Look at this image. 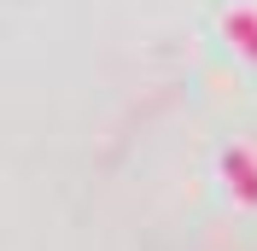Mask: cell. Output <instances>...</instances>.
Here are the masks:
<instances>
[{"label": "cell", "mask_w": 257, "mask_h": 251, "mask_svg": "<svg viewBox=\"0 0 257 251\" xmlns=\"http://www.w3.org/2000/svg\"><path fill=\"white\" fill-rule=\"evenodd\" d=\"M216 170H222V187H228V199H234V210L251 216L257 210V146L251 141H228L222 152H216Z\"/></svg>", "instance_id": "6da1fadb"}, {"label": "cell", "mask_w": 257, "mask_h": 251, "mask_svg": "<svg viewBox=\"0 0 257 251\" xmlns=\"http://www.w3.org/2000/svg\"><path fill=\"white\" fill-rule=\"evenodd\" d=\"M216 30H222V41L257 70V0H234V6H222Z\"/></svg>", "instance_id": "7a4b0ae2"}]
</instances>
